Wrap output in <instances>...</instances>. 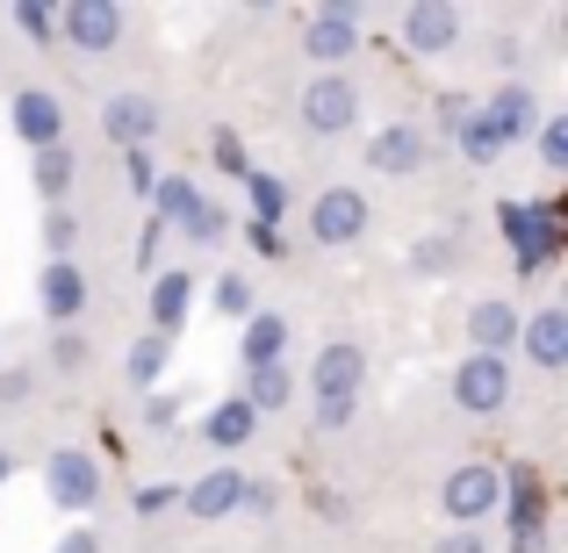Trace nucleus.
I'll use <instances>...</instances> for the list:
<instances>
[{
    "instance_id": "1",
    "label": "nucleus",
    "mask_w": 568,
    "mask_h": 553,
    "mask_svg": "<svg viewBox=\"0 0 568 553\" xmlns=\"http://www.w3.org/2000/svg\"><path fill=\"white\" fill-rule=\"evenodd\" d=\"M361 346H324V360H317V424L332 431V424H346L353 417V396H361Z\"/></svg>"
},
{
    "instance_id": "2",
    "label": "nucleus",
    "mask_w": 568,
    "mask_h": 553,
    "mask_svg": "<svg viewBox=\"0 0 568 553\" xmlns=\"http://www.w3.org/2000/svg\"><path fill=\"white\" fill-rule=\"evenodd\" d=\"M310 231H317V245H353V237L367 231V202H361L353 187L317 194V208H310Z\"/></svg>"
},
{
    "instance_id": "3",
    "label": "nucleus",
    "mask_w": 568,
    "mask_h": 553,
    "mask_svg": "<svg viewBox=\"0 0 568 553\" xmlns=\"http://www.w3.org/2000/svg\"><path fill=\"white\" fill-rule=\"evenodd\" d=\"M43 482H51V503H58V511H87V503L101 496V468L87 453H51Z\"/></svg>"
},
{
    "instance_id": "4",
    "label": "nucleus",
    "mask_w": 568,
    "mask_h": 553,
    "mask_svg": "<svg viewBox=\"0 0 568 553\" xmlns=\"http://www.w3.org/2000/svg\"><path fill=\"white\" fill-rule=\"evenodd\" d=\"M403 37H410V51H417V58H439V51H454V37H460V8H439V0H417V8L403 14Z\"/></svg>"
},
{
    "instance_id": "5",
    "label": "nucleus",
    "mask_w": 568,
    "mask_h": 553,
    "mask_svg": "<svg viewBox=\"0 0 568 553\" xmlns=\"http://www.w3.org/2000/svg\"><path fill=\"white\" fill-rule=\"evenodd\" d=\"M454 396H460V410L489 417L504 396H511V373H504V360H483V352H475V360L454 373Z\"/></svg>"
},
{
    "instance_id": "6",
    "label": "nucleus",
    "mask_w": 568,
    "mask_h": 553,
    "mask_svg": "<svg viewBox=\"0 0 568 553\" xmlns=\"http://www.w3.org/2000/svg\"><path fill=\"white\" fill-rule=\"evenodd\" d=\"M446 511H454L460 525H475L483 511H497V474L489 468H454L446 474Z\"/></svg>"
},
{
    "instance_id": "7",
    "label": "nucleus",
    "mask_w": 568,
    "mask_h": 553,
    "mask_svg": "<svg viewBox=\"0 0 568 553\" xmlns=\"http://www.w3.org/2000/svg\"><path fill=\"white\" fill-rule=\"evenodd\" d=\"M65 37L80 43V51H109V43L123 37V8H109V0H80V8H65Z\"/></svg>"
},
{
    "instance_id": "8",
    "label": "nucleus",
    "mask_w": 568,
    "mask_h": 553,
    "mask_svg": "<svg viewBox=\"0 0 568 553\" xmlns=\"http://www.w3.org/2000/svg\"><path fill=\"white\" fill-rule=\"evenodd\" d=\"M483 130H489V144H497V152H504V144H518L532 130V94H526V86H504V94L483 109Z\"/></svg>"
},
{
    "instance_id": "9",
    "label": "nucleus",
    "mask_w": 568,
    "mask_h": 553,
    "mask_svg": "<svg viewBox=\"0 0 568 553\" xmlns=\"http://www.w3.org/2000/svg\"><path fill=\"white\" fill-rule=\"evenodd\" d=\"M303 51L317 58V65H332V58L353 51V8H317L303 29Z\"/></svg>"
},
{
    "instance_id": "10",
    "label": "nucleus",
    "mask_w": 568,
    "mask_h": 553,
    "mask_svg": "<svg viewBox=\"0 0 568 553\" xmlns=\"http://www.w3.org/2000/svg\"><path fill=\"white\" fill-rule=\"evenodd\" d=\"M504 237L518 245V259H526V266H540L547 259V237H555V216L532 208V202H518V208H504Z\"/></svg>"
},
{
    "instance_id": "11",
    "label": "nucleus",
    "mask_w": 568,
    "mask_h": 553,
    "mask_svg": "<svg viewBox=\"0 0 568 553\" xmlns=\"http://www.w3.org/2000/svg\"><path fill=\"white\" fill-rule=\"evenodd\" d=\"M303 123L324 130V137H332V130H346V123H353V86H346V80H317V86L303 94Z\"/></svg>"
},
{
    "instance_id": "12",
    "label": "nucleus",
    "mask_w": 568,
    "mask_h": 553,
    "mask_svg": "<svg viewBox=\"0 0 568 553\" xmlns=\"http://www.w3.org/2000/svg\"><path fill=\"white\" fill-rule=\"evenodd\" d=\"M14 130H22V144L51 152V144H58V130H65V109H58L51 94H22V101H14Z\"/></svg>"
},
{
    "instance_id": "13",
    "label": "nucleus",
    "mask_w": 568,
    "mask_h": 553,
    "mask_svg": "<svg viewBox=\"0 0 568 553\" xmlns=\"http://www.w3.org/2000/svg\"><path fill=\"white\" fill-rule=\"evenodd\" d=\"M237 503H245V474H231V468L202 474V482L187 489V511L194 518H223V511H237Z\"/></svg>"
},
{
    "instance_id": "14",
    "label": "nucleus",
    "mask_w": 568,
    "mask_h": 553,
    "mask_svg": "<svg viewBox=\"0 0 568 553\" xmlns=\"http://www.w3.org/2000/svg\"><path fill=\"white\" fill-rule=\"evenodd\" d=\"M101 130H109L115 144H144L159 130V109L144 94H123V101H109V115H101Z\"/></svg>"
},
{
    "instance_id": "15",
    "label": "nucleus",
    "mask_w": 568,
    "mask_h": 553,
    "mask_svg": "<svg viewBox=\"0 0 568 553\" xmlns=\"http://www.w3.org/2000/svg\"><path fill=\"white\" fill-rule=\"evenodd\" d=\"M417 158H425V137H417L410 123H388L382 137H375V152H367V166H382V173H417Z\"/></svg>"
},
{
    "instance_id": "16",
    "label": "nucleus",
    "mask_w": 568,
    "mask_h": 553,
    "mask_svg": "<svg viewBox=\"0 0 568 553\" xmlns=\"http://www.w3.org/2000/svg\"><path fill=\"white\" fill-rule=\"evenodd\" d=\"M468 338L483 346V360H497V352L518 338V317H511V303H475V317H468Z\"/></svg>"
},
{
    "instance_id": "17",
    "label": "nucleus",
    "mask_w": 568,
    "mask_h": 553,
    "mask_svg": "<svg viewBox=\"0 0 568 553\" xmlns=\"http://www.w3.org/2000/svg\"><path fill=\"white\" fill-rule=\"evenodd\" d=\"M80 303H87L80 266H72V259H51V274H43V309H51V317L65 324V317H80Z\"/></svg>"
},
{
    "instance_id": "18",
    "label": "nucleus",
    "mask_w": 568,
    "mask_h": 553,
    "mask_svg": "<svg viewBox=\"0 0 568 553\" xmlns=\"http://www.w3.org/2000/svg\"><path fill=\"white\" fill-rule=\"evenodd\" d=\"M187 295H194V274H159V288H152L159 338H173V331H181V317H187Z\"/></svg>"
},
{
    "instance_id": "19",
    "label": "nucleus",
    "mask_w": 568,
    "mask_h": 553,
    "mask_svg": "<svg viewBox=\"0 0 568 553\" xmlns=\"http://www.w3.org/2000/svg\"><path fill=\"white\" fill-rule=\"evenodd\" d=\"M526 346H532V360H540V367H561V360H568V317H561V309H547V317H532Z\"/></svg>"
},
{
    "instance_id": "20",
    "label": "nucleus",
    "mask_w": 568,
    "mask_h": 553,
    "mask_svg": "<svg viewBox=\"0 0 568 553\" xmlns=\"http://www.w3.org/2000/svg\"><path fill=\"white\" fill-rule=\"evenodd\" d=\"M245 439H252V402L245 396L216 402V410H209V446H245Z\"/></svg>"
},
{
    "instance_id": "21",
    "label": "nucleus",
    "mask_w": 568,
    "mask_h": 553,
    "mask_svg": "<svg viewBox=\"0 0 568 553\" xmlns=\"http://www.w3.org/2000/svg\"><path fill=\"white\" fill-rule=\"evenodd\" d=\"M281 346H288V324L281 317H252L245 324V360L252 367H281Z\"/></svg>"
},
{
    "instance_id": "22",
    "label": "nucleus",
    "mask_w": 568,
    "mask_h": 553,
    "mask_svg": "<svg viewBox=\"0 0 568 553\" xmlns=\"http://www.w3.org/2000/svg\"><path fill=\"white\" fill-rule=\"evenodd\" d=\"M295 396V381H288V367H252V410H281V402Z\"/></svg>"
},
{
    "instance_id": "23",
    "label": "nucleus",
    "mask_w": 568,
    "mask_h": 553,
    "mask_svg": "<svg viewBox=\"0 0 568 553\" xmlns=\"http://www.w3.org/2000/svg\"><path fill=\"white\" fill-rule=\"evenodd\" d=\"M446 123H460L468 158H497V144H489V130H483V115H475V109H454V101H446Z\"/></svg>"
},
{
    "instance_id": "24",
    "label": "nucleus",
    "mask_w": 568,
    "mask_h": 553,
    "mask_svg": "<svg viewBox=\"0 0 568 553\" xmlns=\"http://www.w3.org/2000/svg\"><path fill=\"white\" fill-rule=\"evenodd\" d=\"M37 187L43 194H65L72 187V152H65V144H51V152L37 158Z\"/></svg>"
},
{
    "instance_id": "25",
    "label": "nucleus",
    "mask_w": 568,
    "mask_h": 553,
    "mask_svg": "<svg viewBox=\"0 0 568 553\" xmlns=\"http://www.w3.org/2000/svg\"><path fill=\"white\" fill-rule=\"evenodd\" d=\"M152 194H159V216H166V223H187L194 216V187L187 181H152Z\"/></svg>"
},
{
    "instance_id": "26",
    "label": "nucleus",
    "mask_w": 568,
    "mask_h": 553,
    "mask_svg": "<svg viewBox=\"0 0 568 553\" xmlns=\"http://www.w3.org/2000/svg\"><path fill=\"white\" fill-rule=\"evenodd\" d=\"M216 317H252V288H245L237 274L216 280Z\"/></svg>"
},
{
    "instance_id": "27",
    "label": "nucleus",
    "mask_w": 568,
    "mask_h": 553,
    "mask_svg": "<svg viewBox=\"0 0 568 553\" xmlns=\"http://www.w3.org/2000/svg\"><path fill=\"white\" fill-rule=\"evenodd\" d=\"M223 223H231V216H223V208L194 202V216H187V237H202V245H216V237H223Z\"/></svg>"
},
{
    "instance_id": "28",
    "label": "nucleus",
    "mask_w": 568,
    "mask_h": 553,
    "mask_svg": "<svg viewBox=\"0 0 568 553\" xmlns=\"http://www.w3.org/2000/svg\"><path fill=\"white\" fill-rule=\"evenodd\" d=\"M159 360H166V338H144V346L130 352V381H152V373H159Z\"/></svg>"
},
{
    "instance_id": "29",
    "label": "nucleus",
    "mask_w": 568,
    "mask_h": 553,
    "mask_svg": "<svg viewBox=\"0 0 568 553\" xmlns=\"http://www.w3.org/2000/svg\"><path fill=\"white\" fill-rule=\"evenodd\" d=\"M540 158H547V166H568V123H547L540 130Z\"/></svg>"
},
{
    "instance_id": "30",
    "label": "nucleus",
    "mask_w": 568,
    "mask_h": 553,
    "mask_svg": "<svg viewBox=\"0 0 568 553\" xmlns=\"http://www.w3.org/2000/svg\"><path fill=\"white\" fill-rule=\"evenodd\" d=\"M72 231H80V223H72V216H51V223H43V237H51V252H58V259H65Z\"/></svg>"
},
{
    "instance_id": "31",
    "label": "nucleus",
    "mask_w": 568,
    "mask_h": 553,
    "mask_svg": "<svg viewBox=\"0 0 568 553\" xmlns=\"http://www.w3.org/2000/svg\"><path fill=\"white\" fill-rule=\"evenodd\" d=\"M252 202H260V216H281V181H252Z\"/></svg>"
},
{
    "instance_id": "32",
    "label": "nucleus",
    "mask_w": 568,
    "mask_h": 553,
    "mask_svg": "<svg viewBox=\"0 0 568 553\" xmlns=\"http://www.w3.org/2000/svg\"><path fill=\"white\" fill-rule=\"evenodd\" d=\"M14 22H22L29 37H51V8H14Z\"/></svg>"
},
{
    "instance_id": "33",
    "label": "nucleus",
    "mask_w": 568,
    "mask_h": 553,
    "mask_svg": "<svg viewBox=\"0 0 568 553\" xmlns=\"http://www.w3.org/2000/svg\"><path fill=\"white\" fill-rule=\"evenodd\" d=\"M439 553H483V540H475V532H454V540H446Z\"/></svg>"
},
{
    "instance_id": "34",
    "label": "nucleus",
    "mask_w": 568,
    "mask_h": 553,
    "mask_svg": "<svg viewBox=\"0 0 568 553\" xmlns=\"http://www.w3.org/2000/svg\"><path fill=\"white\" fill-rule=\"evenodd\" d=\"M58 553H94V532H72V540L58 546Z\"/></svg>"
},
{
    "instance_id": "35",
    "label": "nucleus",
    "mask_w": 568,
    "mask_h": 553,
    "mask_svg": "<svg viewBox=\"0 0 568 553\" xmlns=\"http://www.w3.org/2000/svg\"><path fill=\"white\" fill-rule=\"evenodd\" d=\"M0 482H8V453H0Z\"/></svg>"
}]
</instances>
